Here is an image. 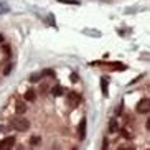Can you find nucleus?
<instances>
[{
    "mask_svg": "<svg viewBox=\"0 0 150 150\" xmlns=\"http://www.w3.org/2000/svg\"><path fill=\"white\" fill-rule=\"evenodd\" d=\"M107 88H109V78L107 76H102L101 78V89H102V94L107 96Z\"/></svg>",
    "mask_w": 150,
    "mask_h": 150,
    "instance_id": "7",
    "label": "nucleus"
},
{
    "mask_svg": "<svg viewBox=\"0 0 150 150\" xmlns=\"http://www.w3.org/2000/svg\"><path fill=\"white\" fill-rule=\"evenodd\" d=\"M66 101L68 104H69L71 107H78L81 102V96L78 93H74V91H68L66 93Z\"/></svg>",
    "mask_w": 150,
    "mask_h": 150,
    "instance_id": "2",
    "label": "nucleus"
},
{
    "mask_svg": "<svg viewBox=\"0 0 150 150\" xmlns=\"http://www.w3.org/2000/svg\"><path fill=\"white\" fill-rule=\"evenodd\" d=\"M109 132L110 134L117 132V120H115V119H110V122H109Z\"/></svg>",
    "mask_w": 150,
    "mask_h": 150,
    "instance_id": "10",
    "label": "nucleus"
},
{
    "mask_svg": "<svg viewBox=\"0 0 150 150\" xmlns=\"http://www.w3.org/2000/svg\"><path fill=\"white\" fill-rule=\"evenodd\" d=\"M2 41H4V36H2V35H0V43H2Z\"/></svg>",
    "mask_w": 150,
    "mask_h": 150,
    "instance_id": "22",
    "label": "nucleus"
},
{
    "mask_svg": "<svg viewBox=\"0 0 150 150\" xmlns=\"http://www.w3.org/2000/svg\"><path fill=\"white\" fill-rule=\"evenodd\" d=\"M107 147H109V142L104 140V142H102V149H107Z\"/></svg>",
    "mask_w": 150,
    "mask_h": 150,
    "instance_id": "20",
    "label": "nucleus"
},
{
    "mask_svg": "<svg viewBox=\"0 0 150 150\" xmlns=\"http://www.w3.org/2000/svg\"><path fill=\"white\" fill-rule=\"evenodd\" d=\"M58 2H61V4H69V5H78V2H74V0H58Z\"/></svg>",
    "mask_w": 150,
    "mask_h": 150,
    "instance_id": "16",
    "label": "nucleus"
},
{
    "mask_svg": "<svg viewBox=\"0 0 150 150\" xmlns=\"http://www.w3.org/2000/svg\"><path fill=\"white\" fill-rule=\"evenodd\" d=\"M43 76H54V71L53 69H45L43 71Z\"/></svg>",
    "mask_w": 150,
    "mask_h": 150,
    "instance_id": "18",
    "label": "nucleus"
},
{
    "mask_svg": "<svg viewBox=\"0 0 150 150\" xmlns=\"http://www.w3.org/2000/svg\"><path fill=\"white\" fill-rule=\"evenodd\" d=\"M150 101L149 99H142V101H139V104H137V107H135V110L137 112H139V114H147V112H149V109H150Z\"/></svg>",
    "mask_w": 150,
    "mask_h": 150,
    "instance_id": "3",
    "label": "nucleus"
},
{
    "mask_svg": "<svg viewBox=\"0 0 150 150\" xmlns=\"http://www.w3.org/2000/svg\"><path fill=\"white\" fill-rule=\"evenodd\" d=\"M51 94H53L54 97H59L63 94V88H61V86H54V88L51 89Z\"/></svg>",
    "mask_w": 150,
    "mask_h": 150,
    "instance_id": "11",
    "label": "nucleus"
},
{
    "mask_svg": "<svg viewBox=\"0 0 150 150\" xmlns=\"http://www.w3.org/2000/svg\"><path fill=\"white\" fill-rule=\"evenodd\" d=\"M40 79H41V74H31V78H30L31 83H38Z\"/></svg>",
    "mask_w": 150,
    "mask_h": 150,
    "instance_id": "15",
    "label": "nucleus"
},
{
    "mask_svg": "<svg viewBox=\"0 0 150 150\" xmlns=\"http://www.w3.org/2000/svg\"><path fill=\"white\" fill-rule=\"evenodd\" d=\"M122 135L125 137V139H129V137H130V135H129V134H127V130H122Z\"/></svg>",
    "mask_w": 150,
    "mask_h": 150,
    "instance_id": "21",
    "label": "nucleus"
},
{
    "mask_svg": "<svg viewBox=\"0 0 150 150\" xmlns=\"http://www.w3.org/2000/svg\"><path fill=\"white\" fill-rule=\"evenodd\" d=\"M40 142H41V139H40V137H38V135H33V137L30 139V145H38Z\"/></svg>",
    "mask_w": 150,
    "mask_h": 150,
    "instance_id": "13",
    "label": "nucleus"
},
{
    "mask_svg": "<svg viewBox=\"0 0 150 150\" xmlns=\"http://www.w3.org/2000/svg\"><path fill=\"white\" fill-rule=\"evenodd\" d=\"M12 69H13V64H12V63H8V64L4 68V74H5V76H8L10 73H12Z\"/></svg>",
    "mask_w": 150,
    "mask_h": 150,
    "instance_id": "14",
    "label": "nucleus"
},
{
    "mask_svg": "<svg viewBox=\"0 0 150 150\" xmlns=\"http://www.w3.org/2000/svg\"><path fill=\"white\" fill-rule=\"evenodd\" d=\"M122 112V104H119V106L115 107V114H120Z\"/></svg>",
    "mask_w": 150,
    "mask_h": 150,
    "instance_id": "19",
    "label": "nucleus"
},
{
    "mask_svg": "<svg viewBox=\"0 0 150 150\" xmlns=\"http://www.w3.org/2000/svg\"><path fill=\"white\" fill-rule=\"evenodd\" d=\"M12 127H13L17 132H25V130H28V129H30V120L18 117V119L12 120Z\"/></svg>",
    "mask_w": 150,
    "mask_h": 150,
    "instance_id": "1",
    "label": "nucleus"
},
{
    "mask_svg": "<svg viewBox=\"0 0 150 150\" xmlns=\"http://www.w3.org/2000/svg\"><path fill=\"white\" fill-rule=\"evenodd\" d=\"M78 81H79V76L76 74V73H73L71 74V83H78Z\"/></svg>",
    "mask_w": 150,
    "mask_h": 150,
    "instance_id": "17",
    "label": "nucleus"
},
{
    "mask_svg": "<svg viewBox=\"0 0 150 150\" xmlns=\"http://www.w3.org/2000/svg\"><path fill=\"white\" fill-rule=\"evenodd\" d=\"M15 145V137H5L4 140H0V150H8Z\"/></svg>",
    "mask_w": 150,
    "mask_h": 150,
    "instance_id": "4",
    "label": "nucleus"
},
{
    "mask_svg": "<svg viewBox=\"0 0 150 150\" xmlns=\"http://www.w3.org/2000/svg\"><path fill=\"white\" fill-rule=\"evenodd\" d=\"M36 99V93L33 91V89H28L27 93H25V101L27 102H33Z\"/></svg>",
    "mask_w": 150,
    "mask_h": 150,
    "instance_id": "8",
    "label": "nucleus"
},
{
    "mask_svg": "<svg viewBox=\"0 0 150 150\" xmlns=\"http://www.w3.org/2000/svg\"><path fill=\"white\" fill-rule=\"evenodd\" d=\"M8 10H10V7L5 2H0V15H4V13H8Z\"/></svg>",
    "mask_w": 150,
    "mask_h": 150,
    "instance_id": "12",
    "label": "nucleus"
},
{
    "mask_svg": "<svg viewBox=\"0 0 150 150\" xmlns=\"http://www.w3.org/2000/svg\"><path fill=\"white\" fill-rule=\"evenodd\" d=\"M78 137H79V140L86 139V119H83L78 125Z\"/></svg>",
    "mask_w": 150,
    "mask_h": 150,
    "instance_id": "5",
    "label": "nucleus"
},
{
    "mask_svg": "<svg viewBox=\"0 0 150 150\" xmlns=\"http://www.w3.org/2000/svg\"><path fill=\"white\" fill-rule=\"evenodd\" d=\"M110 69H114V71H125V69H127V66L122 64V63H112V64H110Z\"/></svg>",
    "mask_w": 150,
    "mask_h": 150,
    "instance_id": "9",
    "label": "nucleus"
},
{
    "mask_svg": "<svg viewBox=\"0 0 150 150\" xmlns=\"http://www.w3.org/2000/svg\"><path fill=\"white\" fill-rule=\"evenodd\" d=\"M15 110H17V114H25L27 112V102H23V101H18L17 104H15Z\"/></svg>",
    "mask_w": 150,
    "mask_h": 150,
    "instance_id": "6",
    "label": "nucleus"
}]
</instances>
